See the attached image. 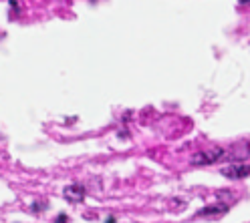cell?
<instances>
[{
  "label": "cell",
  "instance_id": "cell-7",
  "mask_svg": "<svg viewBox=\"0 0 250 223\" xmlns=\"http://www.w3.org/2000/svg\"><path fill=\"white\" fill-rule=\"evenodd\" d=\"M42 207H44L42 203H33V211H35V213H39V209H42Z\"/></svg>",
  "mask_w": 250,
  "mask_h": 223
},
{
  "label": "cell",
  "instance_id": "cell-3",
  "mask_svg": "<svg viewBox=\"0 0 250 223\" xmlns=\"http://www.w3.org/2000/svg\"><path fill=\"white\" fill-rule=\"evenodd\" d=\"M222 175L228 179H244L250 175V165L248 163H230L228 167L222 169Z\"/></svg>",
  "mask_w": 250,
  "mask_h": 223
},
{
  "label": "cell",
  "instance_id": "cell-4",
  "mask_svg": "<svg viewBox=\"0 0 250 223\" xmlns=\"http://www.w3.org/2000/svg\"><path fill=\"white\" fill-rule=\"evenodd\" d=\"M62 195H65V199L71 201V203H81V201L85 199V195H87V191H85L83 185L73 183V185H67V187H65Z\"/></svg>",
  "mask_w": 250,
  "mask_h": 223
},
{
  "label": "cell",
  "instance_id": "cell-1",
  "mask_svg": "<svg viewBox=\"0 0 250 223\" xmlns=\"http://www.w3.org/2000/svg\"><path fill=\"white\" fill-rule=\"evenodd\" d=\"M224 147H210L194 155V163L196 165H210V163H218L224 159Z\"/></svg>",
  "mask_w": 250,
  "mask_h": 223
},
{
  "label": "cell",
  "instance_id": "cell-5",
  "mask_svg": "<svg viewBox=\"0 0 250 223\" xmlns=\"http://www.w3.org/2000/svg\"><path fill=\"white\" fill-rule=\"evenodd\" d=\"M230 207L226 203H216V205H208L204 209H200L196 215L198 217H222L224 213H228Z\"/></svg>",
  "mask_w": 250,
  "mask_h": 223
},
{
  "label": "cell",
  "instance_id": "cell-2",
  "mask_svg": "<svg viewBox=\"0 0 250 223\" xmlns=\"http://www.w3.org/2000/svg\"><path fill=\"white\" fill-rule=\"evenodd\" d=\"M224 157H228L234 163H244L246 159H250V143L248 141L234 143L228 151H224Z\"/></svg>",
  "mask_w": 250,
  "mask_h": 223
},
{
  "label": "cell",
  "instance_id": "cell-6",
  "mask_svg": "<svg viewBox=\"0 0 250 223\" xmlns=\"http://www.w3.org/2000/svg\"><path fill=\"white\" fill-rule=\"evenodd\" d=\"M55 223H69V217H67L65 213H61V215L55 219Z\"/></svg>",
  "mask_w": 250,
  "mask_h": 223
}]
</instances>
